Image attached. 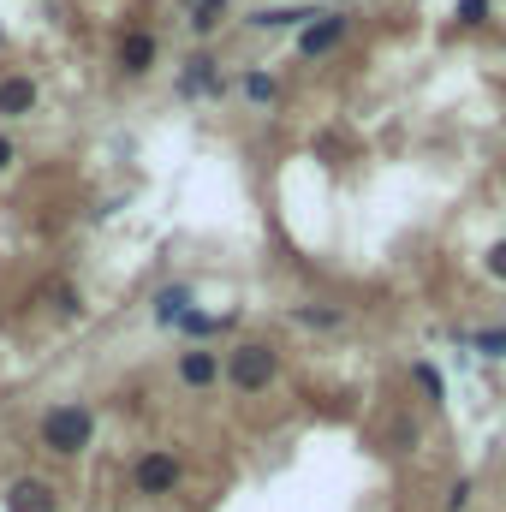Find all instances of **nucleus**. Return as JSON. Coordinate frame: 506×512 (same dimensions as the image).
Masks as SVG:
<instances>
[{"instance_id": "obj_1", "label": "nucleus", "mask_w": 506, "mask_h": 512, "mask_svg": "<svg viewBox=\"0 0 506 512\" xmlns=\"http://www.w3.org/2000/svg\"><path fill=\"white\" fill-rule=\"evenodd\" d=\"M36 441H42L48 453L72 459V453H84V447L96 441V411H90L84 399H60V405H48V411H42Z\"/></svg>"}, {"instance_id": "obj_2", "label": "nucleus", "mask_w": 506, "mask_h": 512, "mask_svg": "<svg viewBox=\"0 0 506 512\" xmlns=\"http://www.w3.org/2000/svg\"><path fill=\"white\" fill-rule=\"evenodd\" d=\"M274 370H280V358H274L262 340H245V346H233V352H227V364H221V376L239 387V393H262V387L274 382Z\"/></svg>"}, {"instance_id": "obj_3", "label": "nucleus", "mask_w": 506, "mask_h": 512, "mask_svg": "<svg viewBox=\"0 0 506 512\" xmlns=\"http://www.w3.org/2000/svg\"><path fill=\"white\" fill-rule=\"evenodd\" d=\"M131 489L137 495H173L179 489V459L167 447H149L137 465H131Z\"/></svg>"}, {"instance_id": "obj_4", "label": "nucleus", "mask_w": 506, "mask_h": 512, "mask_svg": "<svg viewBox=\"0 0 506 512\" xmlns=\"http://www.w3.org/2000/svg\"><path fill=\"white\" fill-rule=\"evenodd\" d=\"M60 507V495L42 483V477H18L12 489H6V512H54Z\"/></svg>"}, {"instance_id": "obj_5", "label": "nucleus", "mask_w": 506, "mask_h": 512, "mask_svg": "<svg viewBox=\"0 0 506 512\" xmlns=\"http://www.w3.org/2000/svg\"><path fill=\"white\" fill-rule=\"evenodd\" d=\"M340 36H346V12H322L304 36H298V54H328V48H340Z\"/></svg>"}, {"instance_id": "obj_6", "label": "nucleus", "mask_w": 506, "mask_h": 512, "mask_svg": "<svg viewBox=\"0 0 506 512\" xmlns=\"http://www.w3.org/2000/svg\"><path fill=\"white\" fill-rule=\"evenodd\" d=\"M30 108H36V78H24V72L0 78V120H24Z\"/></svg>"}, {"instance_id": "obj_7", "label": "nucleus", "mask_w": 506, "mask_h": 512, "mask_svg": "<svg viewBox=\"0 0 506 512\" xmlns=\"http://www.w3.org/2000/svg\"><path fill=\"white\" fill-rule=\"evenodd\" d=\"M179 382H185V387H215V382H221V352L191 346V352L179 358Z\"/></svg>"}, {"instance_id": "obj_8", "label": "nucleus", "mask_w": 506, "mask_h": 512, "mask_svg": "<svg viewBox=\"0 0 506 512\" xmlns=\"http://www.w3.org/2000/svg\"><path fill=\"white\" fill-rule=\"evenodd\" d=\"M179 90H185V96H221L227 84H221V66H215L209 54H197V60H185V78H179Z\"/></svg>"}, {"instance_id": "obj_9", "label": "nucleus", "mask_w": 506, "mask_h": 512, "mask_svg": "<svg viewBox=\"0 0 506 512\" xmlns=\"http://www.w3.org/2000/svg\"><path fill=\"white\" fill-rule=\"evenodd\" d=\"M120 66H126L131 78H143V72L155 66V36H149V30H126V36H120Z\"/></svg>"}, {"instance_id": "obj_10", "label": "nucleus", "mask_w": 506, "mask_h": 512, "mask_svg": "<svg viewBox=\"0 0 506 512\" xmlns=\"http://www.w3.org/2000/svg\"><path fill=\"white\" fill-rule=\"evenodd\" d=\"M191 316V286H161L155 292V322H185Z\"/></svg>"}, {"instance_id": "obj_11", "label": "nucleus", "mask_w": 506, "mask_h": 512, "mask_svg": "<svg viewBox=\"0 0 506 512\" xmlns=\"http://www.w3.org/2000/svg\"><path fill=\"white\" fill-rule=\"evenodd\" d=\"M304 18H316V12H298V6H256L251 12L256 30H286V24H304Z\"/></svg>"}, {"instance_id": "obj_12", "label": "nucleus", "mask_w": 506, "mask_h": 512, "mask_svg": "<svg viewBox=\"0 0 506 512\" xmlns=\"http://www.w3.org/2000/svg\"><path fill=\"white\" fill-rule=\"evenodd\" d=\"M245 96L262 108V102H274V96H280V84H274L268 72H245Z\"/></svg>"}, {"instance_id": "obj_13", "label": "nucleus", "mask_w": 506, "mask_h": 512, "mask_svg": "<svg viewBox=\"0 0 506 512\" xmlns=\"http://www.w3.org/2000/svg\"><path fill=\"white\" fill-rule=\"evenodd\" d=\"M179 328H185V334H221V328H227V316H203V310H191Z\"/></svg>"}, {"instance_id": "obj_14", "label": "nucleus", "mask_w": 506, "mask_h": 512, "mask_svg": "<svg viewBox=\"0 0 506 512\" xmlns=\"http://www.w3.org/2000/svg\"><path fill=\"white\" fill-rule=\"evenodd\" d=\"M477 352H483V358H506V328H489V334H477Z\"/></svg>"}, {"instance_id": "obj_15", "label": "nucleus", "mask_w": 506, "mask_h": 512, "mask_svg": "<svg viewBox=\"0 0 506 512\" xmlns=\"http://www.w3.org/2000/svg\"><path fill=\"white\" fill-rule=\"evenodd\" d=\"M489 18V0H459V24H483Z\"/></svg>"}, {"instance_id": "obj_16", "label": "nucleus", "mask_w": 506, "mask_h": 512, "mask_svg": "<svg viewBox=\"0 0 506 512\" xmlns=\"http://www.w3.org/2000/svg\"><path fill=\"white\" fill-rule=\"evenodd\" d=\"M411 376L429 387V399H441V376H435V364H411Z\"/></svg>"}, {"instance_id": "obj_17", "label": "nucleus", "mask_w": 506, "mask_h": 512, "mask_svg": "<svg viewBox=\"0 0 506 512\" xmlns=\"http://www.w3.org/2000/svg\"><path fill=\"white\" fill-rule=\"evenodd\" d=\"M465 501H471V483L459 477V483H453V495H447V512H465Z\"/></svg>"}, {"instance_id": "obj_18", "label": "nucleus", "mask_w": 506, "mask_h": 512, "mask_svg": "<svg viewBox=\"0 0 506 512\" xmlns=\"http://www.w3.org/2000/svg\"><path fill=\"white\" fill-rule=\"evenodd\" d=\"M489 274H495V280H506V239L489 251Z\"/></svg>"}, {"instance_id": "obj_19", "label": "nucleus", "mask_w": 506, "mask_h": 512, "mask_svg": "<svg viewBox=\"0 0 506 512\" xmlns=\"http://www.w3.org/2000/svg\"><path fill=\"white\" fill-rule=\"evenodd\" d=\"M298 322H322V328H334L340 316H334V310H298Z\"/></svg>"}, {"instance_id": "obj_20", "label": "nucleus", "mask_w": 506, "mask_h": 512, "mask_svg": "<svg viewBox=\"0 0 506 512\" xmlns=\"http://www.w3.org/2000/svg\"><path fill=\"white\" fill-rule=\"evenodd\" d=\"M12 161H18V143H12V137H0V173H6Z\"/></svg>"}]
</instances>
